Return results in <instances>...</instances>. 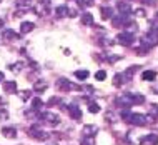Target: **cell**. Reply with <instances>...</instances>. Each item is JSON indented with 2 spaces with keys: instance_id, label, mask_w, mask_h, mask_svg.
Listing matches in <instances>:
<instances>
[{
  "instance_id": "cell-9",
  "label": "cell",
  "mask_w": 158,
  "mask_h": 145,
  "mask_svg": "<svg viewBox=\"0 0 158 145\" xmlns=\"http://www.w3.org/2000/svg\"><path fill=\"white\" fill-rule=\"evenodd\" d=\"M75 75L78 77V79H87V77H88V72H87V70H78V72H75Z\"/></svg>"
},
{
  "instance_id": "cell-1",
  "label": "cell",
  "mask_w": 158,
  "mask_h": 145,
  "mask_svg": "<svg viewBox=\"0 0 158 145\" xmlns=\"http://www.w3.org/2000/svg\"><path fill=\"white\" fill-rule=\"evenodd\" d=\"M28 134H30L33 139H37V140H45V139H48V134H45V132L40 130V129H32Z\"/></svg>"
},
{
  "instance_id": "cell-5",
  "label": "cell",
  "mask_w": 158,
  "mask_h": 145,
  "mask_svg": "<svg viewBox=\"0 0 158 145\" xmlns=\"http://www.w3.org/2000/svg\"><path fill=\"white\" fill-rule=\"evenodd\" d=\"M2 132H3V135H5V137H8V139H14L15 135H17V130H15V129H3Z\"/></svg>"
},
{
  "instance_id": "cell-7",
  "label": "cell",
  "mask_w": 158,
  "mask_h": 145,
  "mask_svg": "<svg viewBox=\"0 0 158 145\" xmlns=\"http://www.w3.org/2000/svg\"><path fill=\"white\" fill-rule=\"evenodd\" d=\"M33 88H35L37 92H44L45 88H47V83L45 82H37L35 85H33Z\"/></svg>"
},
{
  "instance_id": "cell-14",
  "label": "cell",
  "mask_w": 158,
  "mask_h": 145,
  "mask_svg": "<svg viewBox=\"0 0 158 145\" xmlns=\"http://www.w3.org/2000/svg\"><path fill=\"white\" fill-rule=\"evenodd\" d=\"M40 105H42V100H40V99H35V100H33V107H35V109H40Z\"/></svg>"
},
{
  "instance_id": "cell-19",
  "label": "cell",
  "mask_w": 158,
  "mask_h": 145,
  "mask_svg": "<svg viewBox=\"0 0 158 145\" xmlns=\"http://www.w3.org/2000/svg\"><path fill=\"white\" fill-rule=\"evenodd\" d=\"M2 25H3V20H2V19H0V27H2Z\"/></svg>"
},
{
  "instance_id": "cell-13",
  "label": "cell",
  "mask_w": 158,
  "mask_h": 145,
  "mask_svg": "<svg viewBox=\"0 0 158 145\" xmlns=\"http://www.w3.org/2000/svg\"><path fill=\"white\" fill-rule=\"evenodd\" d=\"M98 110H100V107H98L97 104H92V105H90V112H95V113H97Z\"/></svg>"
},
{
  "instance_id": "cell-11",
  "label": "cell",
  "mask_w": 158,
  "mask_h": 145,
  "mask_svg": "<svg viewBox=\"0 0 158 145\" xmlns=\"http://www.w3.org/2000/svg\"><path fill=\"white\" fill-rule=\"evenodd\" d=\"M143 79H145V80H148V79H155V74H153V72H145V74H143Z\"/></svg>"
},
{
  "instance_id": "cell-18",
  "label": "cell",
  "mask_w": 158,
  "mask_h": 145,
  "mask_svg": "<svg viewBox=\"0 0 158 145\" xmlns=\"http://www.w3.org/2000/svg\"><path fill=\"white\" fill-rule=\"evenodd\" d=\"M0 80H3V74H2V72H0Z\"/></svg>"
},
{
  "instance_id": "cell-8",
  "label": "cell",
  "mask_w": 158,
  "mask_h": 145,
  "mask_svg": "<svg viewBox=\"0 0 158 145\" xmlns=\"http://www.w3.org/2000/svg\"><path fill=\"white\" fill-rule=\"evenodd\" d=\"M92 20H93V19H92V15H90V14H83V15H82V23L90 25V23H92Z\"/></svg>"
},
{
  "instance_id": "cell-12",
  "label": "cell",
  "mask_w": 158,
  "mask_h": 145,
  "mask_svg": "<svg viewBox=\"0 0 158 145\" xmlns=\"http://www.w3.org/2000/svg\"><path fill=\"white\" fill-rule=\"evenodd\" d=\"M5 90H7V92L15 90V83H5Z\"/></svg>"
},
{
  "instance_id": "cell-4",
  "label": "cell",
  "mask_w": 158,
  "mask_h": 145,
  "mask_svg": "<svg viewBox=\"0 0 158 145\" xmlns=\"http://www.w3.org/2000/svg\"><path fill=\"white\" fill-rule=\"evenodd\" d=\"M68 110H70V115H72L73 118H80V117H82V112H80V110L77 109V107H73V105H72V107L68 109Z\"/></svg>"
},
{
  "instance_id": "cell-3",
  "label": "cell",
  "mask_w": 158,
  "mask_h": 145,
  "mask_svg": "<svg viewBox=\"0 0 158 145\" xmlns=\"http://www.w3.org/2000/svg\"><path fill=\"white\" fill-rule=\"evenodd\" d=\"M97 130H98V129H97L95 125H85V127H83V134L87 135V137H92L93 134H97Z\"/></svg>"
},
{
  "instance_id": "cell-10",
  "label": "cell",
  "mask_w": 158,
  "mask_h": 145,
  "mask_svg": "<svg viewBox=\"0 0 158 145\" xmlns=\"http://www.w3.org/2000/svg\"><path fill=\"white\" fill-rule=\"evenodd\" d=\"M57 14L60 15V17L67 15V14H68V8H67V7H58V8H57Z\"/></svg>"
},
{
  "instance_id": "cell-15",
  "label": "cell",
  "mask_w": 158,
  "mask_h": 145,
  "mask_svg": "<svg viewBox=\"0 0 158 145\" xmlns=\"http://www.w3.org/2000/svg\"><path fill=\"white\" fill-rule=\"evenodd\" d=\"M95 77H97L98 80H103V79H105V72H98V74H97Z\"/></svg>"
},
{
  "instance_id": "cell-2",
  "label": "cell",
  "mask_w": 158,
  "mask_h": 145,
  "mask_svg": "<svg viewBox=\"0 0 158 145\" xmlns=\"http://www.w3.org/2000/svg\"><path fill=\"white\" fill-rule=\"evenodd\" d=\"M44 118H45V120L48 122V123H52V125H57V123L60 122V120H58V117H57V115H55V113H50V112L44 113Z\"/></svg>"
},
{
  "instance_id": "cell-20",
  "label": "cell",
  "mask_w": 158,
  "mask_h": 145,
  "mask_svg": "<svg viewBox=\"0 0 158 145\" xmlns=\"http://www.w3.org/2000/svg\"><path fill=\"white\" fill-rule=\"evenodd\" d=\"M0 2H2V0H0Z\"/></svg>"
},
{
  "instance_id": "cell-16",
  "label": "cell",
  "mask_w": 158,
  "mask_h": 145,
  "mask_svg": "<svg viewBox=\"0 0 158 145\" xmlns=\"http://www.w3.org/2000/svg\"><path fill=\"white\" fill-rule=\"evenodd\" d=\"M20 97H22V99H28L30 93H28V92H22V93H20Z\"/></svg>"
},
{
  "instance_id": "cell-6",
  "label": "cell",
  "mask_w": 158,
  "mask_h": 145,
  "mask_svg": "<svg viewBox=\"0 0 158 145\" xmlns=\"http://www.w3.org/2000/svg\"><path fill=\"white\" fill-rule=\"evenodd\" d=\"M32 28H33V23H32V22H25V23H22V33L30 32Z\"/></svg>"
},
{
  "instance_id": "cell-17",
  "label": "cell",
  "mask_w": 158,
  "mask_h": 145,
  "mask_svg": "<svg viewBox=\"0 0 158 145\" xmlns=\"http://www.w3.org/2000/svg\"><path fill=\"white\" fill-rule=\"evenodd\" d=\"M82 145H92V140H87V142H83Z\"/></svg>"
}]
</instances>
